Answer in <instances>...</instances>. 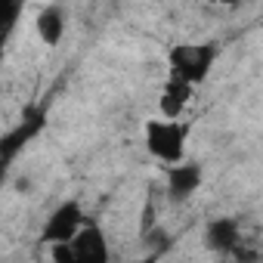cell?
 <instances>
[{"mask_svg": "<svg viewBox=\"0 0 263 263\" xmlns=\"http://www.w3.org/2000/svg\"><path fill=\"white\" fill-rule=\"evenodd\" d=\"M214 53H217L214 47H177V50L171 53L174 78L186 81L189 87L198 84V81L208 74V68H211V62H214Z\"/></svg>", "mask_w": 263, "mask_h": 263, "instance_id": "obj_1", "label": "cell"}, {"mask_svg": "<svg viewBox=\"0 0 263 263\" xmlns=\"http://www.w3.org/2000/svg\"><path fill=\"white\" fill-rule=\"evenodd\" d=\"M146 143L152 155L164 161H180L183 158V130L167 121H149L146 124Z\"/></svg>", "mask_w": 263, "mask_h": 263, "instance_id": "obj_2", "label": "cell"}, {"mask_svg": "<svg viewBox=\"0 0 263 263\" xmlns=\"http://www.w3.org/2000/svg\"><path fill=\"white\" fill-rule=\"evenodd\" d=\"M81 223H84V217H81V208H78V201H68V204H62L53 217H50V223H47V229H44V241L47 245H68L78 232H81Z\"/></svg>", "mask_w": 263, "mask_h": 263, "instance_id": "obj_3", "label": "cell"}, {"mask_svg": "<svg viewBox=\"0 0 263 263\" xmlns=\"http://www.w3.org/2000/svg\"><path fill=\"white\" fill-rule=\"evenodd\" d=\"M71 257L74 263H108V248H105V235L99 226H87L81 229L71 241Z\"/></svg>", "mask_w": 263, "mask_h": 263, "instance_id": "obj_4", "label": "cell"}, {"mask_svg": "<svg viewBox=\"0 0 263 263\" xmlns=\"http://www.w3.org/2000/svg\"><path fill=\"white\" fill-rule=\"evenodd\" d=\"M41 130H44V115H41V111H28L25 121L16 124V130H10V134L0 140V158L13 161V158L22 152V146H25L28 140H34Z\"/></svg>", "mask_w": 263, "mask_h": 263, "instance_id": "obj_5", "label": "cell"}, {"mask_svg": "<svg viewBox=\"0 0 263 263\" xmlns=\"http://www.w3.org/2000/svg\"><path fill=\"white\" fill-rule=\"evenodd\" d=\"M201 183V167L198 164H183V167H174L167 174V186H171V195L174 198H186L189 192H195Z\"/></svg>", "mask_w": 263, "mask_h": 263, "instance_id": "obj_6", "label": "cell"}, {"mask_svg": "<svg viewBox=\"0 0 263 263\" xmlns=\"http://www.w3.org/2000/svg\"><path fill=\"white\" fill-rule=\"evenodd\" d=\"M208 245L214 251H232L238 245V226L232 220H214L208 226Z\"/></svg>", "mask_w": 263, "mask_h": 263, "instance_id": "obj_7", "label": "cell"}, {"mask_svg": "<svg viewBox=\"0 0 263 263\" xmlns=\"http://www.w3.org/2000/svg\"><path fill=\"white\" fill-rule=\"evenodd\" d=\"M37 31H41V37H44V44H59V37H62V31H65V22H62V13L56 10V7H50V10H44L41 13V19H37Z\"/></svg>", "mask_w": 263, "mask_h": 263, "instance_id": "obj_8", "label": "cell"}, {"mask_svg": "<svg viewBox=\"0 0 263 263\" xmlns=\"http://www.w3.org/2000/svg\"><path fill=\"white\" fill-rule=\"evenodd\" d=\"M19 13H22V7L16 4V0H0V53H4V44H7Z\"/></svg>", "mask_w": 263, "mask_h": 263, "instance_id": "obj_9", "label": "cell"}, {"mask_svg": "<svg viewBox=\"0 0 263 263\" xmlns=\"http://www.w3.org/2000/svg\"><path fill=\"white\" fill-rule=\"evenodd\" d=\"M164 96H171V99H177L180 105L192 96V87L186 84V81H180V78H171V84H167V90H164Z\"/></svg>", "mask_w": 263, "mask_h": 263, "instance_id": "obj_10", "label": "cell"}, {"mask_svg": "<svg viewBox=\"0 0 263 263\" xmlns=\"http://www.w3.org/2000/svg\"><path fill=\"white\" fill-rule=\"evenodd\" d=\"M180 108H183V105H180L177 99H171V96H164V99H161V111H164L167 118H177V115H180Z\"/></svg>", "mask_w": 263, "mask_h": 263, "instance_id": "obj_11", "label": "cell"}, {"mask_svg": "<svg viewBox=\"0 0 263 263\" xmlns=\"http://www.w3.org/2000/svg\"><path fill=\"white\" fill-rule=\"evenodd\" d=\"M7 164H10L7 158H0V183H4V177H7Z\"/></svg>", "mask_w": 263, "mask_h": 263, "instance_id": "obj_12", "label": "cell"}]
</instances>
